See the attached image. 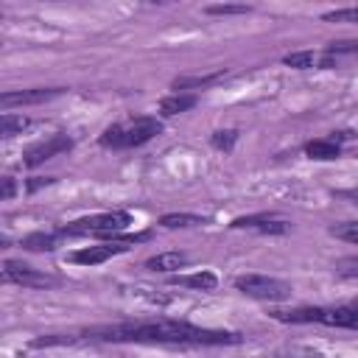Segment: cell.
<instances>
[{"label":"cell","mask_w":358,"mask_h":358,"mask_svg":"<svg viewBox=\"0 0 358 358\" xmlns=\"http://www.w3.org/2000/svg\"><path fill=\"white\" fill-rule=\"evenodd\" d=\"M56 238H59V232H31V235H25L22 238V249H28V252H53L56 249Z\"/></svg>","instance_id":"cell-16"},{"label":"cell","mask_w":358,"mask_h":358,"mask_svg":"<svg viewBox=\"0 0 358 358\" xmlns=\"http://www.w3.org/2000/svg\"><path fill=\"white\" fill-rule=\"evenodd\" d=\"M70 148H73V137H67L64 131H59V134H53V137L42 140V143L31 145V148L22 154V165L36 168V165H42L45 159L59 157V154H64V151H70Z\"/></svg>","instance_id":"cell-7"},{"label":"cell","mask_w":358,"mask_h":358,"mask_svg":"<svg viewBox=\"0 0 358 358\" xmlns=\"http://www.w3.org/2000/svg\"><path fill=\"white\" fill-rule=\"evenodd\" d=\"M288 67H296V70H308V67H313V64H319L322 59L313 53V50H299V53H288L285 59H282Z\"/></svg>","instance_id":"cell-19"},{"label":"cell","mask_w":358,"mask_h":358,"mask_svg":"<svg viewBox=\"0 0 358 358\" xmlns=\"http://www.w3.org/2000/svg\"><path fill=\"white\" fill-rule=\"evenodd\" d=\"M28 123H31V120H28V117H22V115L3 112V117H0V137H14V134H20Z\"/></svg>","instance_id":"cell-18"},{"label":"cell","mask_w":358,"mask_h":358,"mask_svg":"<svg viewBox=\"0 0 358 358\" xmlns=\"http://www.w3.org/2000/svg\"><path fill=\"white\" fill-rule=\"evenodd\" d=\"M129 249V243H103V246H84V249H76L67 255L70 263H78V266H101L106 263L109 257L115 255H123Z\"/></svg>","instance_id":"cell-9"},{"label":"cell","mask_w":358,"mask_h":358,"mask_svg":"<svg viewBox=\"0 0 358 358\" xmlns=\"http://www.w3.org/2000/svg\"><path fill=\"white\" fill-rule=\"evenodd\" d=\"M252 6H243V3H224V6H207L204 14H213V17H229V14H249Z\"/></svg>","instance_id":"cell-23"},{"label":"cell","mask_w":358,"mask_h":358,"mask_svg":"<svg viewBox=\"0 0 358 358\" xmlns=\"http://www.w3.org/2000/svg\"><path fill=\"white\" fill-rule=\"evenodd\" d=\"M64 90L62 87H34V90H17V92H3L0 95V106L11 109V106H31V103H45L59 98Z\"/></svg>","instance_id":"cell-8"},{"label":"cell","mask_w":358,"mask_h":358,"mask_svg":"<svg viewBox=\"0 0 358 358\" xmlns=\"http://www.w3.org/2000/svg\"><path fill=\"white\" fill-rule=\"evenodd\" d=\"M305 358H322V355H305Z\"/></svg>","instance_id":"cell-30"},{"label":"cell","mask_w":358,"mask_h":358,"mask_svg":"<svg viewBox=\"0 0 358 358\" xmlns=\"http://www.w3.org/2000/svg\"><path fill=\"white\" fill-rule=\"evenodd\" d=\"M322 20H324V22H358V6L327 11V14H322Z\"/></svg>","instance_id":"cell-24"},{"label":"cell","mask_w":358,"mask_h":358,"mask_svg":"<svg viewBox=\"0 0 358 358\" xmlns=\"http://www.w3.org/2000/svg\"><path fill=\"white\" fill-rule=\"evenodd\" d=\"M235 288L249 296V299H260V302H282L291 296V285L277 280V277H266V274H241L235 277Z\"/></svg>","instance_id":"cell-5"},{"label":"cell","mask_w":358,"mask_h":358,"mask_svg":"<svg viewBox=\"0 0 358 358\" xmlns=\"http://www.w3.org/2000/svg\"><path fill=\"white\" fill-rule=\"evenodd\" d=\"M277 322L288 324H327V327H344L358 330V305H341V308H294V310H271Z\"/></svg>","instance_id":"cell-2"},{"label":"cell","mask_w":358,"mask_h":358,"mask_svg":"<svg viewBox=\"0 0 358 358\" xmlns=\"http://www.w3.org/2000/svg\"><path fill=\"white\" fill-rule=\"evenodd\" d=\"M324 53H330V56H344V53H358V39H341V42H330Z\"/></svg>","instance_id":"cell-26"},{"label":"cell","mask_w":358,"mask_h":358,"mask_svg":"<svg viewBox=\"0 0 358 358\" xmlns=\"http://www.w3.org/2000/svg\"><path fill=\"white\" fill-rule=\"evenodd\" d=\"M305 154H308L310 159L327 162V159H336V157L341 154V145H338V140H333V137H319V140H310V143L305 145Z\"/></svg>","instance_id":"cell-13"},{"label":"cell","mask_w":358,"mask_h":358,"mask_svg":"<svg viewBox=\"0 0 358 358\" xmlns=\"http://www.w3.org/2000/svg\"><path fill=\"white\" fill-rule=\"evenodd\" d=\"M90 341H129V344H179V347H221L241 344V333L199 327L179 319H145L90 327L81 333Z\"/></svg>","instance_id":"cell-1"},{"label":"cell","mask_w":358,"mask_h":358,"mask_svg":"<svg viewBox=\"0 0 358 358\" xmlns=\"http://www.w3.org/2000/svg\"><path fill=\"white\" fill-rule=\"evenodd\" d=\"M336 196H338V199H347V201H352V204H358V187H341V190H336Z\"/></svg>","instance_id":"cell-28"},{"label":"cell","mask_w":358,"mask_h":358,"mask_svg":"<svg viewBox=\"0 0 358 358\" xmlns=\"http://www.w3.org/2000/svg\"><path fill=\"white\" fill-rule=\"evenodd\" d=\"M333 268H336V274H341V277H352V280H358V255L336 260Z\"/></svg>","instance_id":"cell-25"},{"label":"cell","mask_w":358,"mask_h":358,"mask_svg":"<svg viewBox=\"0 0 358 358\" xmlns=\"http://www.w3.org/2000/svg\"><path fill=\"white\" fill-rule=\"evenodd\" d=\"M185 266H187L185 252H159V255L145 260V268H151V271H176V268H185Z\"/></svg>","instance_id":"cell-11"},{"label":"cell","mask_w":358,"mask_h":358,"mask_svg":"<svg viewBox=\"0 0 358 358\" xmlns=\"http://www.w3.org/2000/svg\"><path fill=\"white\" fill-rule=\"evenodd\" d=\"M14 196V179L11 176H3V187H0V199L3 201H8Z\"/></svg>","instance_id":"cell-27"},{"label":"cell","mask_w":358,"mask_h":358,"mask_svg":"<svg viewBox=\"0 0 358 358\" xmlns=\"http://www.w3.org/2000/svg\"><path fill=\"white\" fill-rule=\"evenodd\" d=\"M229 227L232 229H255L260 235H285L291 229V224L285 218H274V215H241Z\"/></svg>","instance_id":"cell-10"},{"label":"cell","mask_w":358,"mask_h":358,"mask_svg":"<svg viewBox=\"0 0 358 358\" xmlns=\"http://www.w3.org/2000/svg\"><path fill=\"white\" fill-rule=\"evenodd\" d=\"M3 280L6 282H14V285H22V288H48V285H56V277L28 266V263H20V260H6L3 263Z\"/></svg>","instance_id":"cell-6"},{"label":"cell","mask_w":358,"mask_h":358,"mask_svg":"<svg viewBox=\"0 0 358 358\" xmlns=\"http://www.w3.org/2000/svg\"><path fill=\"white\" fill-rule=\"evenodd\" d=\"M50 182H53V179H50V176H34V179H31V182H28V190H31V193H34V190H39V187H42V185H50Z\"/></svg>","instance_id":"cell-29"},{"label":"cell","mask_w":358,"mask_h":358,"mask_svg":"<svg viewBox=\"0 0 358 358\" xmlns=\"http://www.w3.org/2000/svg\"><path fill=\"white\" fill-rule=\"evenodd\" d=\"M330 235L338 238V241H347V243H358V221L333 224V227H330Z\"/></svg>","instance_id":"cell-20"},{"label":"cell","mask_w":358,"mask_h":358,"mask_svg":"<svg viewBox=\"0 0 358 358\" xmlns=\"http://www.w3.org/2000/svg\"><path fill=\"white\" fill-rule=\"evenodd\" d=\"M210 143H213V148H218V151H232V145L238 143V131H235V129H221V131H215V134L210 137Z\"/></svg>","instance_id":"cell-22"},{"label":"cell","mask_w":358,"mask_h":358,"mask_svg":"<svg viewBox=\"0 0 358 358\" xmlns=\"http://www.w3.org/2000/svg\"><path fill=\"white\" fill-rule=\"evenodd\" d=\"M201 224H207V218L193 215V213H168L159 218V227L165 229H187V227H201Z\"/></svg>","instance_id":"cell-15"},{"label":"cell","mask_w":358,"mask_h":358,"mask_svg":"<svg viewBox=\"0 0 358 358\" xmlns=\"http://www.w3.org/2000/svg\"><path fill=\"white\" fill-rule=\"evenodd\" d=\"M173 285H185V288H193V291H213L218 285V277L213 271H193V274H176L171 280Z\"/></svg>","instance_id":"cell-12"},{"label":"cell","mask_w":358,"mask_h":358,"mask_svg":"<svg viewBox=\"0 0 358 358\" xmlns=\"http://www.w3.org/2000/svg\"><path fill=\"white\" fill-rule=\"evenodd\" d=\"M162 131V123L157 117H134L131 123H112L103 129V134L98 137V143L103 148H137L145 145L148 140H154Z\"/></svg>","instance_id":"cell-3"},{"label":"cell","mask_w":358,"mask_h":358,"mask_svg":"<svg viewBox=\"0 0 358 358\" xmlns=\"http://www.w3.org/2000/svg\"><path fill=\"white\" fill-rule=\"evenodd\" d=\"M131 215L126 210H112V213H98V215H87V218H76L67 227H59L56 232L64 238H78V235H95L103 241H115V235H120L123 229H129Z\"/></svg>","instance_id":"cell-4"},{"label":"cell","mask_w":358,"mask_h":358,"mask_svg":"<svg viewBox=\"0 0 358 358\" xmlns=\"http://www.w3.org/2000/svg\"><path fill=\"white\" fill-rule=\"evenodd\" d=\"M196 106V95H187V92H173V95H165L159 101V112L162 115H182L187 109Z\"/></svg>","instance_id":"cell-14"},{"label":"cell","mask_w":358,"mask_h":358,"mask_svg":"<svg viewBox=\"0 0 358 358\" xmlns=\"http://www.w3.org/2000/svg\"><path fill=\"white\" fill-rule=\"evenodd\" d=\"M218 78H224V70L218 73H207V76H182V78H173V90H201V87H210L215 84Z\"/></svg>","instance_id":"cell-17"},{"label":"cell","mask_w":358,"mask_h":358,"mask_svg":"<svg viewBox=\"0 0 358 358\" xmlns=\"http://www.w3.org/2000/svg\"><path fill=\"white\" fill-rule=\"evenodd\" d=\"M78 336H59V333H50V336H39L31 341L34 350H42V347H62V344H76Z\"/></svg>","instance_id":"cell-21"}]
</instances>
